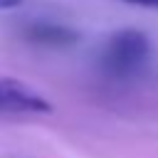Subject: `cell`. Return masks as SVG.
Returning <instances> with one entry per match:
<instances>
[{"label":"cell","mask_w":158,"mask_h":158,"mask_svg":"<svg viewBox=\"0 0 158 158\" xmlns=\"http://www.w3.org/2000/svg\"><path fill=\"white\" fill-rule=\"evenodd\" d=\"M151 59V42L141 30L114 32L99 54V69L104 77L126 81L138 77Z\"/></svg>","instance_id":"1"},{"label":"cell","mask_w":158,"mask_h":158,"mask_svg":"<svg viewBox=\"0 0 158 158\" xmlns=\"http://www.w3.org/2000/svg\"><path fill=\"white\" fill-rule=\"evenodd\" d=\"M52 114V104L30 84L15 77H0V116Z\"/></svg>","instance_id":"2"},{"label":"cell","mask_w":158,"mask_h":158,"mask_svg":"<svg viewBox=\"0 0 158 158\" xmlns=\"http://www.w3.org/2000/svg\"><path fill=\"white\" fill-rule=\"evenodd\" d=\"M25 37L35 44H42V47H69L79 40V35L67 27V25H59V22H32L27 30H25Z\"/></svg>","instance_id":"3"},{"label":"cell","mask_w":158,"mask_h":158,"mask_svg":"<svg viewBox=\"0 0 158 158\" xmlns=\"http://www.w3.org/2000/svg\"><path fill=\"white\" fill-rule=\"evenodd\" d=\"M128 5H138V7H158V0H123Z\"/></svg>","instance_id":"4"},{"label":"cell","mask_w":158,"mask_h":158,"mask_svg":"<svg viewBox=\"0 0 158 158\" xmlns=\"http://www.w3.org/2000/svg\"><path fill=\"white\" fill-rule=\"evenodd\" d=\"M22 0H0V10H10V7H17Z\"/></svg>","instance_id":"5"}]
</instances>
